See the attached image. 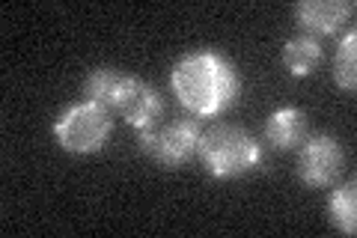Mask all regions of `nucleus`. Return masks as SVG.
I'll return each instance as SVG.
<instances>
[{"label":"nucleus","instance_id":"obj_2","mask_svg":"<svg viewBox=\"0 0 357 238\" xmlns=\"http://www.w3.org/2000/svg\"><path fill=\"white\" fill-rule=\"evenodd\" d=\"M199 158L215 179H238L262 161V149L244 128L215 126L199 137Z\"/></svg>","mask_w":357,"mask_h":238},{"label":"nucleus","instance_id":"obj_6","mask_svg":"<svg viewBox=\"0 0 357 238\" xmlns=\"http://www.w3.org/2000/svg\"><path fill=\"white\" fill-rule=\"evenodd\" d=\"M137 84H140L137 77L122 75L119 69H93L84 81V98L96 101V105H102L107 110L122 113Z\"/></svg>","mask_w":357,"mask_h":238},{"label":"nucleus","instance_id":"obj_9","mask_svg":"<svg viewBox=\"0 0 357 238\" xmlns=\"http://www.w3.org/2000/svg\"><path fill=\"white\" fill-rule=\"evenodd\" d=\"M161 113H164V98L161 93L155 87L149 84H137V89L131 93L128 98V105L122 107V119L128 122V126L134 128H152V126H158V119H161Z\"/></svg>","mask_w":357,"mask_h":238},{"label":"nucleus","instance_id":"obj_8","mask_svg":"<svg viewBox=\"0 0 357 238\" xmlns=\"http://www.w3.org/2000/svg\"><path fill=\"white\" fill-rule=\"evenodd\" d=\"M307 137V117L304 110L298 107H283L271 113V119H268L265 126V140L274 146V149H295V146H301Z\"/></svg>","mask_w":357,"mask_h":238},{"label":"nucleus","instance_id":"obj_7","mask_svg":"<svg viewBox=\"0 0 357 238\" xmlns=\"http://www.w3.org/2000/svg\"><path fill=\"white\" fill-rule=\"evenodd\" d=\"M351 15H354L351 0H301L295 6L298 24L307 27L310 33H321V36L337 33Z\"/></svg>","mask_w":357,"mask_h":238},{"label":"nucleus","instance_id":"obj_1","mask_svg":"<svg viewBox=\"0 0 357 238\" xmlns=\"http://www.w3.org/2000/svg\"><path fill=\"white\" fill-rule=\"evenodd\" d=\"M170 87L194 117H218L238 96V72L218 51H191L173 66Z\"/></svg>","mask_w":357,"mask_h":238},{"label":"nucleus","instance_id":"obj_5","mask_svg":"<svg viewBox=\"0 0 357 238\" xmlns=\"http://www.w3.org/2000/svg\"><path fill=\"white\" fill-rule=\"evenodd\" d=\"M345 152L331 134H319L301 143L298 149V179L307 188H325L342 173Z\"/></svg>","mask_w":357,"mask_h":238},{"label":"nucleus","instance_id":"obj_4","mask_svg":"<svg viewBox=\"0 0 357 238\" xmlns=\"http://www.w3.org/2000/svg\"><path fill=\"white\" fill-rule=\"evenodd\" d=\"M199 137H203V128H199L197 119H178L173 126H164V128L152 126V128L137 131L140 149L167 170H176V167L191 161V158L199 152Z\"/></svg>","mask_w":357,"mask_h":238},{"label":"nucleus","instance_id":"obj_11","mask_svg":"<svg viewBox=\"0 0 357 238\" xmlns=\"http://www.w3.org/2000/svg\"><path fill=\"white\" fill-rule=\"evenodd\" d=\"M354 45H357V33L349 30L345 33V39L340 42L337 48V57H333V77H337V84L345 89V93H354L357 87V60H354Z\"/></svg>","mask_w":357,"mask_h":238},{"label":"nucleus","instance_id":"obj_10","mask_svg":"<svg viewBox=\"0 0 357 238\" xmlns=\"http://www.w3.org/2000/svg\"><path fill=\"white\" fill-rule=\"evenodd\" d=\"M283 63L295 77H307L321 63V45L312 36L289 39L286 48H283Z\"/></svg>","mask_w":357,"mask_h":238},{"label":"nucleus","instance_id":"obj_3","mask_svg":"<svg viewBox=\"0 0 357 238\" xmlns=\"http://www.w3.org/2000/svg\"><path fill=\"white\" fill-rule=\"evenodd\" d=\"M110 131H114V119H110V110L96 105V101H77L69 110L63 113L54 126V137L63 146L66 152H98L107 143Z\"/></svg>","mask_w":357,"mask_h":238},{"label":"nucleus","instance_id":"obj_12","mask_svg":"<svg viewBox=\"0 0 357 238\" xmlns=\"http://www.w3.org/2000/svg\"><path fill=\"white\" fill-rule=\"evenodd\" d=\"M354 214H357V194H354V179H351V182H345L342 188L333 191V197H331V218H333V223H337L345 235H354L357 232Z\"/></svg>","mask_w":357,"mask_h":238}]
</instances>
